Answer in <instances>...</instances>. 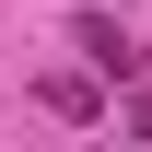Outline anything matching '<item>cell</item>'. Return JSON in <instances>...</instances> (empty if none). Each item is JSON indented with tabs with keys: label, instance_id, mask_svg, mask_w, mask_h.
<instances>
[{
	"label": "cell",
	"instance_id": "obj_1",
	"mask_svg": "<svg viewBox=\"0 0 152 152\" xmlns=\"http://www.w3.org/2000/svg\"><path fill=\"white\" fill-rule=\"evenodd\" d=\"M82 58H94V70H105V82H129V70H140V47H129V35H117V23H105V12H94V23H82Z\"/></svg>",
	"mask_w": 152,
	"mask_h": 152
},
{
	"label": "cell",
	"instance_id": "obj_2",
	"mask_svg": "<svg viewBox=\"0 0 152 152\" xmlns=\"http://www.w3.org/2000/svg\"><path fill=\"white\" fill-rule=\"evenodd\" d=\"M47 117H94V82L82 70H47Z\"/></svg>",
	"mask_w": 152,
	"mask_h": 152
}]
</instances>
